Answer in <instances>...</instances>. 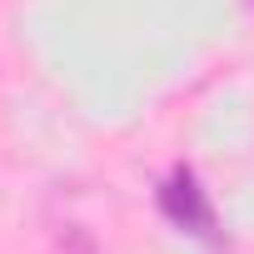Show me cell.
Listing matches in <instances>:
<instances>
[{"instance_id": "1", "label": "cell", "mask_w": 254, "mask_h": 254, "mask_svg": "<svg viewBox=\"0 0 254 254\" xmlns=\"http://www.w3.org/2000/svg\"><path fill=\"white\" fill-rule=\"evenodd\" d=\"M160 214L175 224V229H185V234H194V239H204V244H219V214H214V199H209V190L199 185V175L190 170V165H175L165 180H160Z\"/></svg>"}]
</instances>
